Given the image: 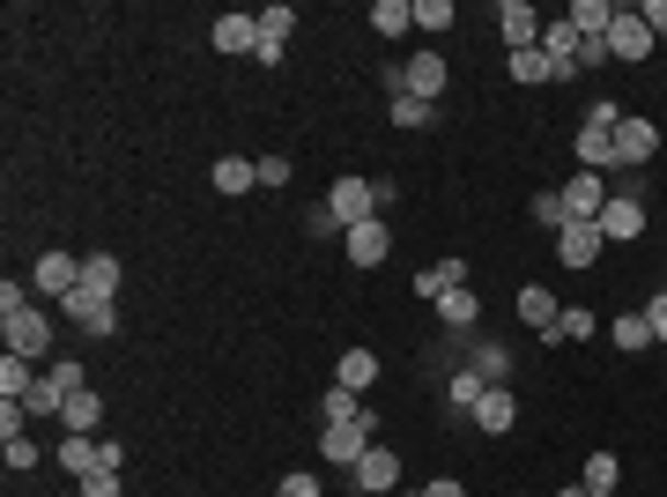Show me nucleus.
Instances as JSON below:
<instances>
[{"label": "nucleus", "mask_w": 667, "mask_h": 497, "mask_svg": "<svg viewBox=\"0 0 667 497\" xmlns=\"http://www.w3.org/2000/svg\"><path fill=\"white\" fill-rule=\"evenodd\" d=\"M0 342H8V357H31V364H45V357H53V319H45L37 305L0 312Z\"/></svg>", "instance_id": "f257e3e1"}, {"label": "nucleus", "mask_w": 667, "mask_h": 497, "mask_svg": "<svg viewBox=\"0 0 667 497\" xmlns=\"http://www.w3.org/2000/svg\"><path fill=\"white\" fill-rule=\"evenodd\" d=\"M31 290L37 297H53V305H67V297H75V290H82V260H75V252H37L31 260Z\"/></svg>", "instance_id": "f03ea898"}, {"label": "nucleus", "mask_w": 667, "mask_h": 497, "mask_svg": "<svg viewBox=\"0 0 667 497\" xmlns=\"http://www.w3.org/2000/svg\"><path fill=\"white\" fill-rule=\"evenodd\" d=\"M75 386H90V372H82V364H53V372H37V386L23 394V416H60Z\"/></svg>", "instance_id": "7ed1b4c3"}, {"label": "nucleus", "mask_w": 667, "mask_h": 497, "mask_svg": "<svg viewBox=\"0 0 667 497\" xmlns=\"http://www.w3.org/2000/svg\"><path fill=\"white\" fill-rule=\"evenodd\" d=\"M653 45H660V37L645 31V15H637V8H615V23H608V60H653Z\"/></svg>", "instance_id": "20e7f679"}, {"label": "nucleus", "mask_w": 667, "mask_h": 497, "mask_svg": "<svg viewBox=\"0 0 667 497\" xmlns=\"http://www.w3.org/2000/svg\"><path fill=\"white\" fill-rule=\"evenodd\" d=\"M445 82H453V67L438 60V53L400 60V97H423V104H438V97H445Z\"/></svg>", "instance_id": "39448f33"}, {"label": "nucleus", "mask_w": 667, "mask_h": 497, "mask_svg": "<svg viewBox=\"0 0 667 497\" xmlns=\"http://www.w3.org/2000/svg\"><path fill=\"white\" fill-rule=\"evenodd\" d=\"M378 445V431H364V423H327L319 431V461H334V467H357Z\"/></svg>", "instance_id": "423d86ee"}, {"label": "nucleus", "mask_w": 667, "mask_h": 497, "mask_svg": "<svg viewBox=\"0 0 667 497\" xmlns=\"http://www.w3.org/2000/svg\"><path fill=\"white\" fill-rule=\"evenodd\" d=\"M341 252H349V268H378V260L394 252V230H386L378 216H371V223H349V230H341Z\"/></svg>", "instance_id": "0eeeda50"}, {"label": "nucleus", "mask_w": 667, "mask_h": 497, "mask_svg": "<svg viewBox=\"0 0 667 497\" xmlns=\"http://www.w3.org/2000/svg\"><path fill=\"white\" fill-rule=\"evenodd\" d=\"M601 238H608V246H631V238H645V201H637V193H608Z\"/></svg>", "instance_id": "6e6552de"}, {"label": "nucleus", "mask_w": 667, "mask_h": 497, "mask_svg": "<svg viewBox=\"0 0 667 497\" xmlns=\"http://www.w3.org/2000/svg\"><path fill=\"white\" fill-rule=\"evenodd\" d=\"M653 156H660V126L623 112V126H615V171H623V163L637 171V163H653Z\"/></svg>", "instance_id": "1a4fd4ad"}, {"label": "nucleus", "mask_w": 667, "mask_h": 497, "mask_svg": "<svg viewBox=\"0 0 667 497\" xmlns=\"http://www.w3.org/2000/svg\"><path fill=\"white\" fill-rule=\"evenodd\" d=\"M349 475H357V490H364V497H386V490H400V453H394V445H371Z\"/></svg>", "instance_id": "9d476101"}, {"label": "nucleus", "mask_w": 667, "mask_h": 497, "mask_svg": "<svg viewBox=\"0 0 667 497\" xmlns=\"http://www.w3.org/2000/svg\"><path fill=\"white\" fill-rule=\"evenodd\" d=\"M519 319H527V327H534L542 342H564V305L549 297L542 282H527V290H519Z\"/></svg>", "instance_id": "9b49d317"}, {"label": "nucleus", "mask_w": 667, "mask_h": 497, "mask_svg": "<svg viewBox=\"0 0 667 497\" xmlns=\"http://www.w3.org/2000/svg\"><path fill=\"white\" fill-rule=\"evenodd\" d=\"M556 193H564V216L572 223H601V208H608V179L601 171H578L572 187H556Z\"/></svg>", "instance_id": "f8f14e48"}, {"label": "nucleus", "mask_w": 667, "mask_h": 497, "mask_svg": "<svg viewBox=\"0 0 667 497\" xmlns=\"http://www.w3.org/2000/svg\"><path fill=\"white\" fill-rule=\"evenodd\" d=\"M327 208L341 216V230H349V223H371V216H378V201H371V179H357V171H349V179H334Z\"/></svg>", "instance_id": "ddd939ff"}, {"label": "nucleus", "mask_w": 667, "mask_h": 497, "mask_svg": "<svg viewBox=\"0 0 667 497\" xmlns=\"http://www.w3.org/2000/svg\"><path fill=\"white\" fill-rule=\"evenodd\" d=\"M497 31H505V53H534V45H542V15H534L527 0H505V8H497Z\"/></svg>", "instance_id": "4468645a"}, {"label": "nucleus", "mask_w": 667, "mask_h": 497, "mask_svg": "<svg viewBox=\"0 0 667 497\" xmlns=\"http://www.w3.org/2000/svg\"><path fill=\"white\" fill-rule=\"evenodd\" d=\"M601 223H564V230H556V252H564V268H593V260H601Z\"/></svg>", "instance_id": "2eb2a0df"}, {"label": "nucleus", "mask_w": 667, "mask_h": 497, "mask_svg": "<svg viewBox=\"0 0 667 497\" xmlns=\"http://www.w3.org/2000/svg\"><path fill=\"white\" fill-rule=\"evenodd\" d=\"M67 319H75V327H82V335H112V327H120V312H112V297H97V290H75V297H67Z\"/></svg>", "instance_id": "dca6fc26"}, {"label": "nucleus", "mask_w": 667, "mask_h": 497, "mask_svg": "<svg viewBox=\"0 0 667 497\" xmlns=\"http://www.w3.org/2000/svg\"><path fill=\"white\" fill-rule=\"evenodd\" d=\"M319 423H364V431H378L371 402L364 394H349V386H327V394H319Z\"/></svg>", "instance_id": "f3484780"}, {"label": "nucleus", "mask_w": 667, "mask_h": 497, "mask_svg": "<svg viewBox=\"0 0 667 497\" xmlns=\"http://www.w3.org/2000/svg\"><path fill=\"white\" fill-rule=\"evenodd\" d=\"M467 416H475V431H483V438H505V431L519 423V402L505 394V386H489V394H483L475 408H467Z\"/></svg>", "instance_id": "a211bd4d"}, {"label": "nucleus", "mask_w": 667, "mask_h": 497, "mask_svg": "<svg viewBox=\"0 0 667 497\" xmlns=\"http://www.w3.org/2000/svg\"><path fill=\"white\" fill-rule=\"evenodd\" d=\"M60 423L75 438H97V423H104V394H97V386H75V394H67V408H60Z\"/></svg>", "instance_id": "6ab92c4d"}, {"label": "nucleus", "mask_w": 667, "mask_h": 497, "mask_svg": "<svg viewBox=\"0 0 667 497\" xmlns=\"http://www.w3.org/2000/svg\"><path fill=\"white\" fill-rule=\"evenodd\" d=\"M215 53H252V45H260V15H238V8H230V15H215Z\"/></svg>", "instance_id": "aec40b11"}, {"label": "nucleus", "mask_w": 667, "mask_h": 497, "mask_svg": "<svg viewBox=\"0 0 667 497\" xmlns=\"http://www.w3.org/2000/svg\"><path fill=\"white\" fill-rule=\"evenodd\" d=\"M572 149H578V171H601V179L615 171V134H608V126H578Z\"/></svg>", "instance_id": "412c9836"}, {"label": "nucleus", "mask_w": 667, "mask_h": 497, "mask_svg": "<svg viewBox=\"0 0 667 497\" xmlns=\"http://www.w3.org/2000/svg\"><path fill=\"white\" fill-rule=\"evenodd\" d=\"M215 193H230V201H238V193H252L260 187V163H252V156H215Z\"/></svg>", "instance_id": "4be33fe9"}, {"label": "nucleus", "mask_w": 667, "mask_h": 497, "mask_svg": "<svg viewBox=\"0 0 667 497\" xmlns=\"http://www.w3.org/2000/svg\"><path fill=\"white\" fill-rule=\"evenodd\" d=\"M334 386H349V394H371V386H378V357H371V349H341V364H334Z\"/></svg>", "instance_id": "5701e85b"}, {"label": "nucleus", "mask_w": 667, "mask_h": 497, "mask_svg": "<svg viewBox=\"0 0 667 497\" xmlns=\"http://www.w3.org/2000/svg\"><path fill=\"white\" fill-rule=\"evenodd\" d=\"M445 290H467V260H430L423 275H416V297H430V305H438Z\"/></svg>", "instance_id": "b1692460"}, {"label": "nucleus", "mask_w": 667, "mask_h": 497, "mask_svg": "<svg viewBox=\"0 0 667 497\" xmlns=\"http://www.w3.org/2000/svg\"><path fill=\"white\" fill-rule=\"evenodd\" d=\"M53 453H60V467L75 475V483H82L90 467H104V438H75V431H67L60 445H53Z\"/></svg>", "instance_id": "393cba45"}, {"label": "nucleus", "mask_w": 667, "mask_h": 497, "mask_svg": "<svg viewBox=\"0 0 667 497\" xmlns=\"http://www.w3.org/2000/svg\"><path fill=\"white\" fill-rule=\"evenodd\" d=\"M608 342L623 349V357L653 349V319H645V312H615V319H608Z\"/></svg>", "instance_id": "a878e982"}, {"label": "nucleus", "mask_w": 667, "mask_h": 497, "mask_svg": "<svg viewBox=\"0 0 667 497\" xmlns=\"http://www.w3.org/2000/svg\"><path fill=\"white\" fill-rule=\"evenodd\" d=\"M126 268L112 260V252H82V290H97V297H120Z\"/></svg>", "instance_id": "bb28decb"}, {"label": "nucleus", "mask_w": 667, "mask_h": 497, "mask_svg": "<svg viewBox=\"0 0 667 497\" xmlns=\"http://www.w3.org/2000/svg\"><path fill=\"white\" fill-rule=\"evenodd\" d=\"M475 290H445V297H438V319H445V327H453V335H475Z\"/></svg>", "instance_id": "cd10ccee"}, {"label": "nucleus", "mask_w": 667, "mask_h": 497, "mask_svg": "<svg viewBox=\"0 0 667 497\" xmlns=\"http://www.w3.org/2000/svg\"><path fill=\"white\" fill-rule=\"evenodd\" d=\"M608 23H615V0H572V31L578 37H608Z\"/></svg>", "instance_id": "c85d7f7f"}, {"label": "nucleus", "mask_w": 667, "mask_h": 497, "mask_svg": "<svg viewBox=\"0 0 667 497\" xmlns=\"http://www.w3.org/2000/svg\"><path fill=\"white\" fill-rule=\"evenodd\" d=\"M371 31H378V37L416 31V0H378V8H371Z\"/></svg>", "instance_id": "c756f323"}, {"label": "nucleus", "mask_w": 667, "mask_h": 497, "mask_svg": "<svg viewBox=\"0 0 667 497\" xmlns=\"http://www.w3.org/2000/svg\"><path fill=\"white\" fill-rule=\"evenodd\" d=\"M37 386V364L31 357H0V402H23Z\"/></svg>", "instance_id": "7c9ffc66"}, {"label": "nucleus", "mask_w": 667, "mask_h": 497, "mask_svg": "<svg viewBox=\"0 0 667 497\" xmlns=\"http://www.w3.org/2000/svg\"><path fill=\"white\" fill-rule=\"evenodd\" d=\"M489 386H497V379H489V372H475V364H460V372H453V386H445V394H453V408H460V416H467V408L483 402Z\"/></svg>", "instance_id": "2f4dec72"}, {"label": "nucleus", "mask_w": 667, "mask_h": 497, "mask_svg": "<svg viewBox=\"0 0 667 497\" xmlns=\"http://www.w3.org/2000/svg\"><path fill=\"white\" fill-rule=\"evenodd\" d=\"M578 483H586V490H593V497H608V490H615V483H623V461H615V453H593Z\"/></svg>", "instance_id": "473e14b6"}, {"label": "nucleus", "mask_w": 667, "mask_h": 497, "mask_svg": "<svg viewBox=\"0 0 667 497\" xmlns=\"http://www.w3.org/2000/svg\"><path fill=\"white\" fill-rule=\"evenodd\" d=\"M505 75H512V82H556L542 45H534V53H505Z\"/></svg>", "instance_id": "72a5a7b5"}, {"label": "nucleus", "mask_w": 667, "mask_h": 497, "mask_svg": "<svg viewBox=\"0 0 667 497\" xmlns=\"http://www.w3.org/2000/svg\"><path fill=\"white\" fill-rule=\"evenodd\" d=\"M416 23L438 37V31H453V23H460V8H453V0H416Z\"/></svg>", "instance_id": "f704fd0d"}, {"label": "nucleus", "mask_w": 667, "mask_h": 497, "mask_svg": "<svg viewBox=\"0 0 667 497\" xmlns=\"http://www.w3.org/2000/svg\"><path fill=\"white\" fill-rule=\"evenodd\" d=\"M290 31H297V8H290V0L260 8V37H282V45H290Z\"/></svg>", "instance_id": "c9c22d12"}, {"label": "nucleus", "mask_w": 667, "mask_h": 497, "mask_svg": "<svg viewBox=\"0 0 667 497\" xmlns=\"http://www.w3.org/2000/svg\"><path fill=\"white\" fill-rule=\"evenodd\" d=\"M527 216L542 223V230H564V223H572V216H564V193H534V201H527Z\"/></svg>", "instance_id": "e433bc0d"}, {"label": "nucleus", "mask_w": 667, "mask_h": 497, "mask_svg": "<svg viewBox=\"0 0 667 497\" xmlns=\"http://www.w3.org/2000/svg\"><path fill=\"white\" fill-rule=\"evenodd\" d=\"M467 364H475V372H489V379H505V372H512V349H505V342H475V357H467Z\"/></svg>", "instance_id": "4c0bfd02"}, {"label": "nucleus", "mask_w": 667, "mask_h": 497, "mask_svg": "<svg viewBox=\"0 0 667 497\" xmlns=\"http://www.w3.org/2000/svg\"><path fill=\"white\" fill-rule=\"evenodd\" d=\"M394 126H400V134H423L430 104H423V97H394Z\"/></svg>", "instance_id": "58836bf2"}, {"label": "nucleus", "mask_w": 667, "mask_h": 497, "mask_svg": "<svg viewBox=\"0 0 667 497\" xmlns=\"http://www.w3.org/2000/svg\"><path fill=\"white\" fill-rule=\"evenodd\" d=\"M586 335H601V319L586 305H564V342H586Z\"/></svg>", "instance_id": "ea45409f"}, {"label": "nucleus", "mask_w": 667, "mask_h": 497, "mask_svg": "<svg viewBox=\"0 0 667 497\" xmlns=\"http://www.w3.org/2000/svg\"><path fill=\"white\" fill-rule=\"evenodd\" d=\"M0 453H8V467L23 475V467H37V438L23 431V438H0Z\"/></svg>", "instance_id": "a19ab883"}, {"label": "nucleus", "mask_w": 667, "mask_h": 497, "mask_svg": "<svg viewBox=\"0 0 667 497\" xmlns=\"http://www.w3.org/2000/svg\"><path fill=\"white\" fill-rule=\"evenodd\" d=\"M75 490H82V497H120V467H90Z\"/></svg>", "instance_id": "79ce46f5"}, {"label": "nucleus", "mask_w": 667, "mask_h": 497, "mask_svg": "<svg viewBox=\"0 0 667 497\" xmlns=\"http://www.w3.org/2000/svg\"><path fill=\"white\" fill-rule=\"evenodd\" d=\"M274 497H327V490H319V475H304V467H290V475L274 483Z\"/></svg>", "instance_id": "37998d69"}, {"label": "nucleus", "mask_w": 667, "mask_h": 497, "mask_svg": "<svg viewBox=\"0 0 667 497\" xmlns=\"http://www.w3.org/2000/svg\"><path fill=\"white\" fill-rule=\"evenodd\" d=\"M304 230H312V238H341V216H334L327 201H319V208H312V216H304Z\"/></svg>", "instance_id": "c03bdc74"}, {"label": "nucleus", "mask_w": 667, "mask_h": 497, "mask_svg": "<svg viewBox=\"0 0 667 497\" xmlns=\"http://www.w3.org/2000/svg\"><path fill=\"white\" fill-rule=\"evenodd\" d=\"M260 187H290V156H260Z\"/></svg>", "instance_id": "a18cd8bd"}, {"label": "nucleus", "mask_w": 667, "mask_h": 497, "mask_svg": "<svg viewBox=\"0 0 667 497\" xmlns=\"http://www.w3.org/2000/svg\"><path fill=\"white\" fill-rule=\"evenodd\" d=\"M282 53H290L282 37H260V45H252V60H260V67H282Z\"/></svg>", "instance_id": "49530a36"}, {"label": "nucleus", "mask_w": 667, "mask_h": 497, "mask_svg": "<svg viewBox=\"0 0 667 497\" xmlns=\"http://www.w3.org/2000/svg\"><path fill=\"white\" fill-rule=\"evenodd\" d=\"M637 15H645V31H653V37H667V0H645Z\"/></svg>", "instance_id": "de8ad7c7"}, {"label": "nucleus", "mask_w": 667, "mask_h": 497, "mask_svg": "<svg viewBox=\"0 0 667 497\" xmlns=\"http://www.w3.org/2000/svg\"><path fill=\"white\" fill-rule=\"evenodd\" d=\"M586 126H608V134H615V126H623V112H615V104H586Z\"/></svg>", "instance_id": "09e8293b"}, {"label": "nucleus", "mask_w": 667, "mask_h": 497, "mask_svg": "<svg viewBox=\"0 0 667 497\" xmlns=\"http://www.w3.org/2000/svg\"><path fill=\"white\" fill-rule=\"evenodd\" d=\"M645 319H653V342H667V290L653 297V305H645Z\"/></svg>", "instance_id": "8fccbe9b"}, {"label": "nucleus", "mask_w": 667, "mask_h": 497, "mask_svg": "<svg viewBox=\"0 0 667 497\" xmlns=\"http://www.w3.org/2000/svg\"><path fill=\"white\" fill-rule=\"evenodd\" d=\"M423 497H467V490H460L453 475H438V483H423Z\"/></svg>", "instance_id": "3c124183"}, {"label": "nucleus", "mask_w": 667, "mask_h": 497, "mask_svg": "<svg viewBox=\"0 0 667 497\" xmlns=\"http://www.w3.org/2000/svg\"><path fill=\"white\" fill-rule=\"evenodd\" d=\"M556 497H593V490H586V483H564V490H556Z\"/></svg>", "instance_id": "603ef678"}, {"label": "nucleus", "mask_w": 667, "mask_h": 497, "mask_svg": "<svg viewBox=\"0 0 667 497\" xmlns=\"http://www.w3.org/2000/svg\"><path fill=\"white\" fill-rule=\"evenodd\" d=\"M416 497H423V490H416Z\"/></svg>", "instance_id": "864d4df0"}]
</instances>
